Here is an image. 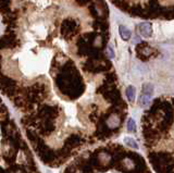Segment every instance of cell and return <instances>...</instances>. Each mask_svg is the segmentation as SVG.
<instances>
[{
  "instance_id": "cell-3",
  "label": "cell",
  "mask_w": 174,
  "mask_h": 173,
  "mask_svg": "<svg viewBox=\"0 0 174 173\" xmlns=\"http://www.w3.org/2000/svg\"><path fill=\"white\" fill-rule=\"evenodd\" d=\"M98 160H99V162H100L101 164H103V166H107V164L110 163L111 156L109 155L108 152L102 151V152H100V154L98 155Z\"/></svg>"
},
{
  "instance_id": "cell-6",
  "label": "cell",
  "mask_w": 174,
  "mask_h": 173,
  "mask_svg": "<svg viewBox=\"0 0 174 173\" xmlns=\"http://www.w3.org/2000/svg\"><path fill=\"white\" fill-rule=\"evenodd\" d=\"M152 93H154V86H152V84L150 83L144 84V86H143V94L151 96Z\"/></svg>"
},
{
  "instance_id": "cell-7",
  "label": "cell",
  "mask_w": 174,
  "mask_h": 173,
  "mask_svg": "<svg viewBox=\"0 0 174 173\" xmlns=\"http://www.w3.org/2000/svg\"><path fill=\"white\" fill-rule=\"evenodd\" d=\"M139 104H140V106L142 107H146V106H148L149 104H150V101H151V96H148V95H143L142 97L139 98Z\"/></svg>"
},
{
  "instance_id": "cell-11",
  "label": "cell",
  "mask_w": 174,
  "mask_h": 173,
  "mask_svg": "<svg viewBox=\"0 0 174 173\" xmlns=\"http://www.w3.org/2000/svg\"><path fill=\"white\" fill-rule=\"evenodd\" d=\"M107 52H108V57L110 58V59H113V58H114V52H113V49L111 48V46H109L107 48Z\"/></svg>"
},
{
  "instance_id": "cell-2",
  "label": "cell",
  "mask_w": 174,
  "mask_h": 173,
  "mask_svg": "<svg viewBox=\"0 0 174 173\" xmlns=\"http://www.w3.org/2000/svg\"><path fill=\"white\" fill-rule=\"evenodd\" d=\"M139 32L143 36L150 37L151 34H152V27L149 23H143L139 25Z\"/></svg>"
},
{
  "instance_id": "cell-1",
  "label": "cell",
  "mask_w": 174,
  "mask_h": 173,
  "mask_svg": "<svg viewBox=\"0 0 174 173\" xmlns=\"http://www.w3.org/2000/svg\"><path fill=\"white\" fill-rule=\"evenodd\" d=\"M108 127L111 130H115L120 126V123H121V120H120V117L118 114H110L109 118L106 121Z\"/></svg>"
},
{
  "instance_id": "cell-8",
  "label": "cell",
  "mask_w": 174,
  "mask_h": 173,
  "mask_svg": "<svg viewBox=\"0 0 174 173\" xmlns=\"http://www.w3.org/2000/svg\"><path fill=\"white\" fill-rule=\"evenodd\" d=\"M126 96H127L130 101H134V99H135V88L133 86H128L127 87V89H126Z\"/></svg>"
},
{
  "instance_id": "cell-5",
  "label": "cell",
  "mask_w": 174,
  "mask_h": 173,
  "mask_svg": "<svg viewBox=\"0 0 174 173\" xmlns=\"http://www.w3.org/2000/svg\"><path fill=\"white\" fill-rule=\"evenodd\" d=\"M124 144L126 146H128L130 148L133 149H138V144L136 143V141L132 137H124Z\"/></svg>"
},
{
  "instance_id": "cell-4",
  "label": "cell",
  "mask_w": 174,
  "mask_h": 173,
  "mask_svg": "<svg viewBox=\"0 0 174 173\" xmlns=\"http://www.w3.org/2000/svg\"><path fill=\"white\" fill-rule=\"evenodd\" d=\"M119 32H120V35H121V37L123 38L124 40H128V39H130V30H127V28H126L124 25H120Z\"/></svg>"
},
{
  "instance_id": "cell-9",
  "label": "cell",
  "mask_w": 174,
  "mask_h": 173,
  "mask_svg": "<svg viewBox=\"0 0 174 173\" xmlns=\"http://www.w3.org/2000/svg\"><path fill=\"white\" fill-rule=\"evenodd\" d=\"M122 166L125 167L127 169H133L135 167V162L133 161V159H130V158H125L122 161Z\"/></svg>"
},
{
  "instance_id": "cell-10",
  "label": "cell",
  "mask_w": 174,
  "mask_h": 173,
  "mask_svg": "<svg viewBox=\"0 0 174 173\" xmlns=\"http://www.w3.org/2000/svg\"><path fill=\"white\" fill-rule=\"evenodd\" d=\"M127 130L130 132H135L136 131V123L132 118L128 119V121H127Z\"/></svg>"
}]
</instances>
